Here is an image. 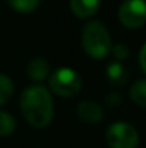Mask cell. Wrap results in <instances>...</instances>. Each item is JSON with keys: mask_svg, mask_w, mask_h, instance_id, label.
<instances>
[{"mask_svg": "<svg viewBox=\"0 0 146 148\" xmlns=\"http://www.w3.org/2000/svg\"><path fill=\"white\" fill-rule=\"evenodd\" d=\"M19 105L24 119L36 128L48 127L53 119V98L43 85L27 86L20 95Z\"/></svg>", "mask_w": 146, "mask_h": 148, "instance_id": "1", "label": "cell"}, {"mask_svg": "<svg viewBox=\"0 0 146 148\" xmlns=\"http://www.w3.org/2000/svg\"><path fill=\"white\" fill-rule=\"evenodd\" d=\"M129 95H130L132 101H133L136 105L146 108V79L136 81V82L130 86Z\"/></svg>", "mask_w": 146, "mask_h": 148, "instance_id": "10", "label": "cell"}, {"mask_svg": "<svg viewBox=\"0 0 146 148\" xmlns=\"http://www.w3.org/2000/svg\"><path fill=\"white\" fill-rule=\"evenodd\" d=\"M105 103H106V106H109V108H116V106H119V105L122 103L120 94H117V92H110V94H107L106 98H105Z\"/></svg>", "mask_w": 146, "mask_h": 148, "instance_id": "15", "label": "cell"}, {"mask_svg": "<svg viewBox=\"0 0 146 148\" xmlns=\"http://www.w3.org/2000/svg\"><path fill=\"white\" fill-rule=\"evenodd\" d=\"M49 85L56 95L63 98H70L80 92L82 78L76 71L70 68H59L50 75Z\"/></svg>", "mask_w": 146, "mask_h": 148, "instance_id": "3", "label": "cell"}, {"mask_svg": "<svg viewBox=\"0 0 146 148\" xmlns=\"http://www.w3.org/2000/svg\"><path fill=\"white\" fill-rule=\"evenodd\" d=\"M82 46L85 52L93 59H102L110 53V35L102 22L90 20L85 25L82 30Z\"/></svg>", "mask_w": 146, "mask_h": 148, "instance_id": "2", "label": "cell"}, {"mask_svg": "<svg viewBox=\"0 0 146 148\" xmlns=\"http://www.w3.org/2000/svg\"><path fill=\"white\" fill-rule=\"evenodd\" d=\"M9 6L20 13H32L37 9L40 0H7Z\"/></svg>", "mask_w": 146, "mask_h": 148, "instance_id": "13", "label": "cell"}, {"mask_svg": "<svg viewBox=\"0 0 146 148\" xmlns=\"http://www.w3.org/2000/svg\"><path fill=\"white\" fill-rule=\"evenodd\" d=\"M100 7V0H70V9L76 17L86 19L95 14Z\"/></svg>", "mask_w": 146, "mask_h": 148, "instance_id": "7", "label": "cell"}, {"mask_svg": "<svg viewBox=\"0 0 146 148\" xmlns=\"http://www.w3.org/2000/svg\"><path fill=\"white\" fill-rule=\"evenodd\" d=\"M16 130V121L13 115L6 111H0V137H9Z\"/></svg>", "mask_w": 146, "mask_h": 148, "instance_id": "12", "label": "cell"}, {"mask_svg": "<svg viewBox=\"0 0 146 148\" xmlns=\"http://www.w3.org/2000/svg\"><path fill=\"white\" fill-rule=\"evenodd\" d=\"M110 52L113 53V56L117 60H123V59H126L129 56V48L125 43H116V45H113Z\"/></svg>", "mask_w": 146, "mask_h": 148, "instance_id": "14", "label": "cell"}, {"mask_svg": "<svg viewBox=\"0 0 146 148\" xmlns=\"http://www.w3.org/2000/svg\"><path fill=\"white\" fill-rule=\"evenodd\" d=\"M13 92H14L13 81L7 75L0 73V106H3L4 103L10 101Z\"/></svg>", "mask_w": 146, "mask_h": 148, "instance_id": "11", "label": "cell"}, {"mask_svg": "<svg viewBox=\"0 0 146 148\" xmlns=\"http://www.w3.org/2000/svg\"><path fill=\"white\" fill-rule=\"evenodd\" d=\"M139 63H141L143 72L146 73V43L142 46V49L139 52Z\"/></svg>", "mask_w": 146, "mask_h": 148, "instance_id": "16", "label": "cell"}, {"mask_svg": "<svg viewBox=\"0 0 146 148\" xmlns=\"http://www.w3.org/2000/svg\"><path fill=\"white\" fill-rule=\"evenodd\" d=\"M106 76H107L109 82L113 86H122L128 81L126 68L120 62H112V63H109V66L106 69Z\"/></svg>", "mask_w": 146, "mask_h": 148, "instance_id": "9", "label": "cell"}, {"mask_svg": "<svg viewBox=\"0 0 146 148\" xmlns=\"http://www.w3.org/2000/svg\"><path fill=\"white\" fill-rule=\"evenodd\" d=\"M117 16L125 27L139 29L146 23V3L143 0H125Z\"/></svg>", "mask_w": 146, "mask_h": 148, "instance_id": "5", "label": "cell"}, {"mask_svg": "<svg viewBox=\"0 0 146 148\" xmlns=\"http://www.w3.org/2000/svg\"><path fill=\"white\" fill-rule=\"evenodd\" d=\"M106 141L110 148H136L139 134L128 122H115L106 131Z\"/></svg>", "mask_w": 146, "mask_h": 148, "instance_id": "4", "label": "cell"}, {"mask_svg": "<svg viewBox=\"0 0 146 148\" xmlns=\"http://www.w3.org/2000/svg\"><path fill=\"white\" fill-rule=\"evenodd\" d=\"M27 76L29 79L35 81V82H42L43 79H46L50 72V65L46 59L43 58H36V59H32L27 65Z\"/></svg>", "mask_w": 146, "mask_h": 148, "instance_id": "8", "label": "cell"}, {"mask_svg": "<svg viewBox=\"0 0 146 148\" xmlns=\"http://www.w3.org/2000/svg\"><path fill=\"white\" fill-rule=\"evenodd\" d=\"M76 114L82 121L89 122V124H96L99 121H102V118H103L102 106L96 102H92V101H82L77 105Z\"/></svg>", "mask_w": 146, "mask_h": 148, "instance_id": "6", "label": "cell"}]
</instances>
